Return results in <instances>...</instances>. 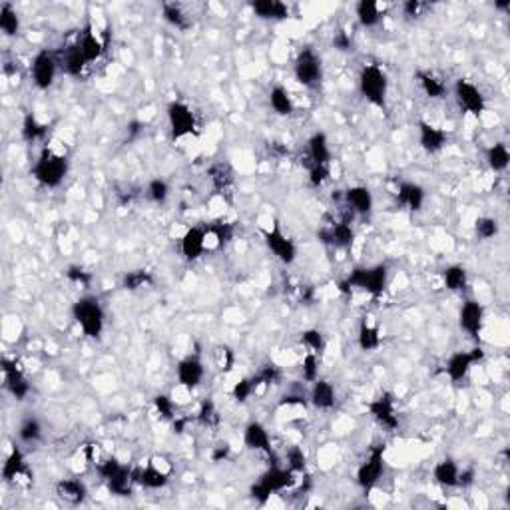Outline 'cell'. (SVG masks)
Returning a JSON list of instances; mask_svg holds the SVG:
<instances>
[{"label": "cell", "instance_id": "obj_2", "mask_svg": "<svg viewBox=\"0 0 510 510\" xmlns=\"http://www.w3.org/2000/svg\"><path fill=\"white\" fill-rule=\"evenodd\" d=\"M72 317L78 323V327L86 337L100 339L104 327H106V313L102 307V301L96 295H84L80 299L74 301Z\"/></svg>", "mask_w": 510, "mask_h": 510}, {"label": "cell", "instance_id": "obj_23", "mask_svg": "<svg viewBox=\"0 0 510 510\" xmlns=\"http://www.w3.org/2000/svg\"><path fill=\"white\" fill-rule=\"evenodd\" d=\"M309 403L319 410H331L337 403V391L333 387V383L327 379L313 381L309 393Z\"/></svg>", "mask_w": 510, "mask_h": 510}, {"label": "cell", "instance_id": "obj_13", "mask_svg": "<svg viewBox=\"0 0 510 510\" xmlns=\"http://www.w3.org/2000/svg\"><path fill=\"white\" fill-rule=\"evenodd\" d=\"M32 82L38 90H48L58 74V60L51 51H41L32 58Z\"/></svg>", "mask_w": 510, "mask_h": 510}, {"label": "cell", "instance_id": "obj_63", "mask_svg": "<svg viewBox=\"0 0 510 510\" xmlns=\"http://www.w3.org/2000/svg\"><path fill=\"white\" fill-rule=\"evenodd\" d=\"M494 9L502 12L510 11V0H499V2H494Z\"/></svg>", "mask_w": 510, "mask_h": 510}, {"label": "cell", "instance_id": "obj_42", "mask_svg": "<svg viewBox=\"0 0 510 510\" xmlns=\"http://www.w3.org/2000/svg\"><path fill=\"white\" fill-rule=\"evenodd\" d=\"M299 341L301 345L309 353H315V355H323V351L327 347V341H325V335L321 333L319 329H303L299 333Z\"/></svg>", "mask_w": 510, "mask_h": 510}, {"label": "cell", "instance_id": "obj_32", "mask_svg": "<svg viewBox=\"0 0 510 510\" xmlns=\"http://www.w3.org/2000/svg\"><path fill=\"white\" fill-rule=\"evenodd\" d=\"M383 343V337H381V329L377 325H373L367 319L361 321L359 325V333H357V345L363 353H373L377 351Z\"/></svg>", "mask_w": 510, "mask_h": 510}, {"label": "cell", "instance_id": "obj_30", "mask_svg": "<svg viewBox=\"0 0 510 510\" xmlns=\"http://www.w3.org/2000/svg\"><path fill=\"white\" fill-rule=\"evenodd\" d=\"M78 46H80L82 54L86 56L88 64H90V62H96L102 54H104V44H102L100 38L96 36V32H94L90 24H86V28L80 32Z\"/></svg>", "mask_w": 510, "mask_h": 510}, {"label": "cell", "instance_id": "obj_10", "mask_svg": "<svg viewBox=\"0 0 510 510\" xmlns=\"http://www.w3.org/2000/svg\"><path fill=\"white\" fill-rule=\"evenodd\" d=\"M480 361H484V349L482 347H474V349L470 351H457L447 361L445 373H447V377L452 383H460V381H464L469 377L470 369L477 363H480Z\"/></svg>", "mask_w": 510, "mask_h": 510}, {"label": "cell", "instance_id": "obj_18", "mask_svg": "<svg viewBox=\"0 0 510 510\" xmlns=\"http://www.w3.org/2000/svg\"><path fill=\"white\" fill-rule=\"evenodd\" d=\"M208 245V230L200 228V225H191L184 231L180 240V251L181 257L186 261H198L203 255Z\"/></svg>", "mask_w": 510, "mask_h": 510}, {"label": "cell", "instance_id": "obj_59", "mask_svg": "<svg viewBox=\"0 0 510 510\" xmlns=\"http://www.w3.org/2000/svg\"><path fill=\"white\" fill-rule=\"evenodd\" d=\"M474 477L477 472L474 469H460V477H459V489H467L474 482Z\"/></svg>", "mask_w": 510, "mask_h": 510}, {"label": "cell", "instance_id": "obj_43", "mask_svg": "<svg viewBox=\"0 0 510 510\" xmlns=\"http://www.w3.org/2000/svg\"><path fill=\"white\" fill-rule=\"evenodd\" d=\"M18 439L26 445H34L42 439V425L41 420L28 417L26 420H22V425L18 427Z\"/></svg>", "mask_w": 510, "mask_h": 510}, {"label": "cell", "instance_id": "obj_36", "mask_svg": "<svg viewBox=\"0 0 510 510\" xmlns=\"http://www.w3.org/2000/svg\"><path fill=\"white\" fill-rule=\"evenodd\" d=\"M355 16L363 28H373L381 22V4L375 0H361L355 4Z\"/></svg>", "mask_w": 510, "mask_h": 510}, {"label": "cell", "instance_id": "obj_19", "mask_svg": "<svg viewBox=\"0 0 510 510\" xmlns=\"http://www.w3.org/2000/svg\"><path fill=\"white\" fill-rule=\"evenodd\" d=\"M460 329L472 339H479L480 331L484 327V307L477 299H467L462 303L459 313Z\"/></svg>", "mask_w": 510, "mask_h": 510}, {"label": "cell", "instance_id": "obj_24", "mask_svg": "<svg viewBox=\"0 0 510 510\" xmlns=\"http://www.w3.org/2000/svg\"><path fill=\"white\" fill-rule=\"evenodd\" d=\"M250 9L261 21H287L291 14L289 6L281 0H253Z\"/></svg>", "mask_w": 510, "mask_h": 510}, {"label": "cell", "instance_id": "obj_35", "mask_svg": "<svg viewBox=\"0 0 510 510\" xmlns=\"http://www.w3.org/2000/svg\"><path fill=\"white\" fill-rule=\"evenodd\" d=\"M270 106L277 116H291L295 110V104H293L289 90L281 84H275L270 90Z\"/></svg>", "mask_w": 510, "mask_h": 510}, {"label": "cell", "instance_id": "obj_62", "mask_svg": "<svg viewBox=\"0 0 510 510\" xmlns=\"http://www.w3.org/2000/svg\"><path fill=\"white\" fill-rule=\"evenodd\" d=\"M126 128H128V134H130V138H136V136H138V134L142 132V128H144V124H142V122H138V120H134V122H130V124H128Z\"/></svg>", "mask_w": 510, "mask_h": 510}, {"label": "cell", "instance_id": "obj_45", "mask_svg": "<svg viewBox=\"0 0 510 510\" xmlns=\"http://www.w3.org/2000/svg\"><path fill=\"white\" fill-rule=\"evenodd\" d=\"M500 231V225H499V220H494V218H489V216H482L479 220L474 221V233H477V238L482 241H489L492 238H496Z\"/></svg>", "mask_w": 510, "mask_h": 510}, {"label": "cell", "instance_id": "obj_14", "mask_svg": "<svg viewBox=\"0 0 510 510\" xmlns=\"http://www.w3.org/2000/svg\"><path fill=\"white\" fill-rule=\"evenodd\" d=\"M0 365H2V375H4V389L11 393L12 399H26L31 395V383L26 379L24 371L18 367V363L4 357Z\"/></svg>", "mask_w": 510, "mask_h": 510}, {"label": "cell", "instance_id": "obj_39", "mask_svg": "<svg viewBox=\"0 0 510 510\" xmlns=\"http://www.w3.org/2000/svg\"><path fill=\"white\" fill-rule=\"evenodd\" d=\"M0 32L9 38L18 36L21 32V16L11 2H2L0 6Z\"/></svg>", "mask_w": 510, "mask_h": 510}, {"label": "cell", "instance_id": "obj_58", "mask_svg": "<svg viewBox=\"0 0 510 510\" xmlns=\"http://www.w3.org/2000/svg\"><path fill=\"white\" fill-rule=\"evenodd\" d=\"M218 353L221 355V361H220V367L221 371H231L233 367V353H231L230 347H218Z\"/></svg>", "mask_w": 510, "mask_h": 510}, {"label": "cell", "instance_id": "obj_6", "mask_svg": "<svg viewBox=\"0 0 510 510\" xmlns=\"http://www.w3.org/2000/svg\"><path fill=\"white\" fill-rule=\"evenodd\" d=\"M293 76L305 88H315L323 80V60L311 46H305L293 62Z\"/></svg>", "mask_w": 510, "mask_h": 510}, {"label": "cell", "instance_id": "obj_57", "mask_svg": "<svg viewBox=\"0 0 510 510\" xmlns=\"http://www.w3.org/2000/svg\"><path fill=\"white\" fill-rule=\"evenodd\" d=\"M425 11V4L420 2V0H407V2H403V14L407 16V18H417L420 16V12Z\"/></svg>", "mask_w": 510, "mask_h": 510}, {"label": "cell", "instance_id": "obj_21", "mask_svg": "<svg viewBox=\"0 0 510 510\" xmlns=\"http://www.w3.org/2000/svg\"><path fill=\"white\" fill-rule=\"evenodd\" d=\"M243 445L251 450L265 452L267 457H273V447H271V437L265 425L260 420H251L243 429Z\"/></svg>", "mask_w": 510, "mask_h": 510}, {"label": "cell", "instance_id": "obj_25", "mask_svg": "<svg viewBox=\"0 0 510 510\" xmlns=\"http://www.w3.org/2000/svg\"><path fill=\"white\" fill-rule=\"evenodd\" d=\"M425 188L415 181H399L397 184V201L410 211H420L425 206Z\"/></svg>", "mask_w": 510, "mask_h": 510}, {"label": "cell", "instance_id": "obj_27", "mask_svg": "<svg viewBox=\"0 0 510 510\" xmlns=\"http://www.w3.org/2000/svg\"><path fill=\"white\" fill-rule=\"evenodd\" d=\"M460 467L452 459H442L432 469V479L442 489H459Z\"/></svg>", "mask_w": 510, "mask_h": 510}, {"label": "cell", "instance_id": "obj_37", "mask_svg": "<svg viewBox=\"0 0 510 510\" xmlns=\"http://www.w3.org/2000/svg\"><path fill=\"white\" fill-rule=\"evenodd\" d=\"M484 158H487L490 170L494 171V174H500V171H506V168H509L510 152L504 142H494L492 146L487 148Z\"/></svg>", "mask_w": 510, "mask_h": 510}, {"label": "cell", "instance_id": "obj_7", "mask_svg": "<svg viewBox=\"0 0 510 510\" xmlns=\"http://www.w3.org/2000/svg\"><path fill=\"white\" fill-rule=\"evenodd\" d=\"M168 114V124H170V134L174 140H181L193 136L198 132V122H196V114L191 110L186 102L171 100L166 108Z\"/></svg>", "mask_w": 510, "mask_h": 510}, {"label": "cell", "instance_id": "obj_52", "mask_svg": "<svg viewBox=\"0 0 510 510\" xmlns=\"http://www.w3.org/2000/svg\"><path fill=\"white\" fill-rule=\"evenodd\" d=\"M198 423L203 425V427H216L220 423V413L216 409V403L213 400H203L201 403L200 410H198Z\"/></svg>", "mask_w": 510, "mask_h": 510}, {"label": "cell", "instance_id": "obj_50", "mask_svg": "<svg viewBox=\"0 0 510 510\" xmlns=\"http://www.w3.org/2000/svg\"><path fill=\"white\" fill-rule=\"evenodd\" d=\"M233 233H235V230H233L231 223H213L211 228H208V238H213L218 248L228 245L233 240Z\"/></svg>", "mask_w": 510, "mask_h": 510}, {"label": "cell", "instance_id": "obj_11", "mask_svg": "<svg viewBox=\"0 0 510 510\" xmlns=\"http://www.w3.org/2000/svg\"><path fill=\"white\" fill-rule=\"evenodd\" d=\"M263 241H265L267 250H270L283 265L295 263V260H297V245H295V241L291 240L289 235L283 233V230H281L277 223H275L271 230L263 231Z\"/></svg>", "mask_w": 510, "mask_h": 510}, {"label": "cell", "instance_id": "obj_20", "mask_svg": "<svg viewBox=\"0 0 510 510\" xmlns=\"http://www.w3.org/2000/svg\"><path fill=\"white\" fill-rule=\"evenodd\" d=\"M417 130H419V146L420 150L425 152V154H439L445 146H447V142H449V136H447V132L439 128V126H435V124H430L427 120H419L417 124Z\"/></svg>", "mask_w": 510, "mask_h": 510}, {"label": "cell", "instance_id": "obj_48", "mask_svg": "<svg viewBox=\"0 0 510 510\" xmlns=\"http://www.w3.org/2000/svg\"><path fill=\"white\" fill-rule=\"evenodd\" d=\"M255 391H257L255 379L253 377H243V379H240L231 387V397H233L235 403H248Z\"/></svg>", "mask_w": 510, "mask_h": 510}, {"label": "cell", "instance_id": "obj_55", "mask_svg": "<svg viewBox=\"0 0 510 510\" xmlns=\"http://www.w3.org/2000/svg\"><path fill=\"white\" fill-rule=\"evenodd\" d=\"M331 178V166H319L311 164L309 166V184L311 188H321L325 181Z\"/></svg>", "mask_w": 510, "mask_h": 510}, {"label": "cell", "instance_id": "obj_61", "mask_svg": "<svg viewBox=\"0 0 510 510\" xmlns=\"http://www.w3.org/2000/svg\"><path fill=\"white\" fill-rule=\"evenodd\" d=\"M280 405L281 407H289V405H299V407H305L307 405V400H305V397L303 395H285L283 399L280 400Z\"/></svg>", "mask_w": 510, "mask_h": 510}, {"label": "cell", "instance_id": "obj_34", "mask_svg": "<svg viewBox=\"0 0 510 510\" xmlns=\"http://www.w3.org/2000/svg\"><path fill=\"white\" fill-rule=\"evenodd\" d=\"M442 283L452 293H462L469 287V271L464 270L462 265H459V263L449 265V267L442 270Z\"/></svg>", "mask_w": 510, "mask_h": 510}, {"label": "cell", "instance_id": "obj_33", "mask_svg": "<svg viewBox=\"0 0 510 510\" xmlns=\"http://www.w3.org/2000/svg\"><path fill=\"white\" fill-rule=\"evenodd\" d=\"M86 66H88V60H86V56L82 54L78 42L68 46L66 52H64V60H62L64 72H66L68 76H72V78H80L84 70H86Z\"/></svg>", "mask_w": 510, "mask_h": 510}, {"label": "cell", "instance_id": "obj_12", "mask_svg": "<svg viewBox=\"0 0 510 510\" xmlns=\"http://www.w3.org/2000/svg\"><path fill=\"white\" fill-rule=\"evenodd\" d=\"M369 415L379 423L383 429L395 430L399 429V410H397V400L393 397V393H381L377 399L369 403Z\"/></svg>", "mask_w": 510, "mask_h": 510}, {"label": "cell", "instance_id": "obj_9", "mask_svg": "<svg viewBox=\"0 0 510 510\" xmlns=\"http://www.w3.org/2000/svg\"><path fill=\"white\" fill-rule=\"evenodd\" d=\"M452 92H455V100L459 104V108L464 114H470L474 118H479V116L484 114V110H487V98H484V94L480 92L477 84L460 78V80L455 82Z\"/></svg>", "mask_w": 510, "mask_h": 510}, {"label": "cell", "instance_id": "obj_53", "mask_svg": "<svg viewBox=\"0 0 510 510\" xmlns=\"http://www.w3.org/2000/svg\"><path fill=\"white\" fill-rule=\"evenodd\" d=\"M66 280L74 283V285H80V287H90L92 281H94V275L90 271L84 270L80 265H70L66 270Z\"/></svg>", "mask_w": 510, "mask_h": 510}, {"label": "cell", "instance_id": "obj_22", "mask_svg": "<svg viewBox=\"0 0 510 510\" xmlns=\"http://www.w3.org/2000/svg\"><path fill=\"white\" fill-rule=\"evenodd\" d=\"M343 198H345V203L357 216H369L371 211H373V206H375L373 191L367 186H351V188L343 191Z\"/></svg>", "mask_w": 510, "mask_h": 510}, {"label": "cell", "instance_id": "obj_60", "mask_svg": "<svg viewBox=\"0 0 510 510\" xmlns=\"http://www.w3.org/2000/svg\"><path fill=\"white\" fill-rule=\"evenodd\" d=\"M230 445L228 442H223V445H218L216 447V450L211 452V459H213V462H221V460H225L228 457H230Z\"/></svg>", "mask_w": 510, "mask_h": 510}, {"label": "cell", "instance_id": "obj_41", "mask_svg": "<svg viewBox=\"0 0 510 510\" xmlns=\"http://www.w3.org/2000/svg\"><path fill=\"white\" fill-rule=\"evenodd\" d=\"M154 285V275L148 270H132L124 273L122 277V287L126 291H140L144 287Z\"/></svg>", "mask_w": 510, "mask_h": 510}, {"label": "cell", "instance_id": "obj_8", "mask_svg": "<svg viewBox=\"0 0 510 510\" xmlns=\"http://www.w3.org/2000/svg\"><path fill=\"white\" fill-rule=\"evenodd\" d=\"M383 472H385V445H377L369 450L367 459L359 464L355 480H357L359 489L369 492L377 487Z\"/></svg>", "mask_w": 510, "mask_h": 510}, {"label": "cell", "instance_id": "obj_38", "mask_svg": "<svg viewBox=\"0 0 510 510\" xmlns=\"http://www.w3.org/2000/svg\"><path fill=\"white\" fill-rule=\"evenodd\" d=\"M161 18L168 22L171 28H176V31L186 32L191 26L190 16H188L180 4H176V2H166V4L161 6Z\"/></svg>", "mask_w": 510, "mask_h": 510}, {"label": "cell", "instance_id": "obj_4", "mask_svg": "<svg viewBox=\"0 0 510 510\" xmlns=\"http://www.w3.org/2000/svg\"><path fill=\"white\" fill-rule=\"evenodd\" d=\"M68 168H70L68 158L46 146V148H42L38 160L34 161L31 174L32 178L44 188H58L62 181L66 180Z\"/></svg>", "mask_w": 510, "mask_h": 510}, {"label": "cell", "instance_id": "obj_56", "mask_svg": "<svg viewBox=\"0 0 510 510\" xmlns=\"http://www.w3.org/2000/svg\"><path fill=\"white\" fill-rule=\"evenodd\" d=\"M333 48H337L339 52H349L353 51V38L347 31H337L333 34Z\"/></svg>", "mask_w": 510, "mask_h": 510}, {"label": "cell", "instance_id": "obj_44", "mask_svg": "<svg viewBox=\"0 0 510 510\" xmlns=\"http://www.w3.org/2000/svg\"><path fill=\"white\" fill-rule=\"evenodd\" d=\"M146 193H148L150 201L158 203V206H164L166 201L170 200V184L166 180H161V178H154V180H150V184H148Z\"/></svg>", "mask_w": 510, "mask_h": 510}, {"label": "cell", "instance_id": "obj_28", "mask_svg": "<svg viewBox=\"0 0 510 510\" xmlns=\"http://www.w3.org/2000/svg\"><path fill=\"white\" fill-rule=\"evenodd\" d=\"M22 474H28L24 452H22L21 447H12L6 460L2 462V480L4 482H12V480H16Z\"/></svg>", "mask_w": 510, "mask_h": 510}, {"label": "cell", "instance_id": "obj_40", "mask_svg": "<svg viewBox=\"0 0 510 510\" xmlns=\"http://www.w3.org/2000/svg\"><path fill=\"white\" fill-rule=\"evenodd\" d=\"M21 136L22 140L28 142V144H34V142L44 140L48 136V126L42 124L34 114H26L24 120H22V128H21Z\"/></svg>", "mask_w": 510, "mask_h": 510}, {"label": "cell", "instance_id": "obj_26", "mask_svg": "<svg viewBox=\"0 0 510 510\" xmlns=\"http://www.w3.org/2000/svg\"><path fill=\"white\" fill-rule=\"evenodd\" d=\"M307 156H309V166L311 164H319V166H331V146L329 138L325 132H315L311 134L309 140H307Z\"/></svg>", "mask_w": 510, "mask_h": 510}, {"label": "cell", "instance_id": "obj_49", "mask_svg": "<svg viewBox=\"0 0 510 510\" xmlns=\"http://www.w3.org/2000/svg\"><path fill=\"white\" fill-rule=\"evenodd\" d=\"M301 377L307 383L319 379V355L315 353H305V357L301 361Z\"/></svg>", "mask_w": 510, "mask_h": 510}, {"label": "cell", "instance_id": "obj_15", "mask_svg": "<svg viewBox=\"0 0 510 510\" xmlns=\"http://www.w3.org/2000/svg\"><path fill=\"white\" fill-rule=\"evenodd\" d=\"M176 375H178L180 387H184L186 391H193L200 387L201 381L206 377V365H203V361L198 353H191L178 363Z\"/></svg>", "mask_w": 510, "mask_h": 510}, {"label": "cell", "instance_id": "obj_17", "mask_svg": "<svg viewBox=\"0 0 510 510\" xmlns=\"http://www.w3.org/2000/svg\"><path fill=\"white\" fill-rule=\"evenodd\" d=\"M317 240L325 245L337 248V250H347L355 241V230L351 225V221H337L333 225H327L323 230L317 231Z\"/></svg>", "mask_w": 510, "mask_h": 510}, {"label": "cell", "instance_id": "obj_5", "mask_svg": "<svg viewBox=\"0 0 510 510\" xmlns=\"http://www.w3.org/2000/svg\"><path fill=\"white\" fill-rule=\"evenodd\" d=\"M359 92L365 100L375 108L387 106V94H389V78L387 72L379 64H367L359 72Z\"/></svg>", "mask_w": 510, "mask_h": 510}, {"label": "cell", "instance_id": "obj_29", "mask_svg": "<svg viewBox=\"0 0 510 510\" xmlns=\"http://www.w3.org/2000/svg\"><path fill=\"white\" fill-rule=\"evenodd\" d=\"M56 494L70 504H82L88 496V489L80 479H62L56 484Z\"/></svg>", "mask_w": 510, "mask_h": 510}, {"label": "cell", "instance_id": "obj_16", "mask_svg": "<svg viewBox=\"0 0 510 510\" xmlns=\"http://www.w3.org/2000/svg\"><path fill=\"white\" fill-rule=\"evenodd\" d=\"M134 480L142 489L160 490L170 482V470L160 467V459H152L146 467L134 469Z\"/></svg>", "mask_w": 510, "mask_h": 510}, {"label": "cell", "instance_id": "obj_31", "mask_svg": "<svg viewBox=\"0 0 510 510\" xmlns=\"http://www.w3.org/2000/svg\"><path fill=\"white\" fill-rule=\"evenodd\" d=\"M415 78L419 82L420 90L425 92V96L430 100H439L447 94V84L430 70H419L415 74Z\"/></svg>", "mask_w": 510, "mask_h": 510}, {"label": "cell", "instance_id": "obj_46", "mask_svg": "<svg viewBox=\"0 0 510 510\" xmlns=\"http://www.w3.org/2000/svg\"><path fill=\"white\" fill-rule=\"evenodd\" d=\"M210 180L216 190H225L233 181V171L228 164H216L210 168Z\"/></svg>", "mask_w": 510, "mask_h": 510}, {"label": "cell", "instance_id": "obj_54", "mask_svg": "<svg viewBox=\"0 0 510 510\" xmlns=\"http://www.w3.org/2000/svg\"><path fill=\"white\" fill-rule=\"evenodd\" d=\"M287 469H291L293 472H305L307 469V457L305 452L299 447H293V449L287 450Z\"/></svg>", "mask_w": 510, "mask_h": 510}, {"label": "cell", "instance_id": "obj_3", "mask_svg": "<svg viewBox=\"0 0 510 510\" xmlns=\"http://www.w3.org/2000/svg\"><path fill=\"white\" fill-rule=\"evenodd\" d=\"M295 484H297V472H293V470L287 469V467L283 469V467L273 464L271 469H267L261 474V479L257 480L255 484H251L250 494L251 499L263 506V504L270 502L273 494L283 492V490L287 489H293Z\"/></svg>", "mask_w": 510, "mask_h": 510}, {"label": "cell", "instance_id": "obj_1", "mask_svg": "<svg viewBox=\"0 0 510 510\" xmlns=\"http://www.w3.org/2000/svg\"><path fill=\"white\" fill-rule=\"evenodd\" d=\"M389 283V267L385 263L371 267H355L349 275L339 283L341 293L365 291L371 297H381Z\"/></svg>", "mask_w": 510, "mask_h": 510}, {"label": "cell", "instance_id": "obj_51", "mask_svg": "<svg viewBox=\"0 0 510 510\" xmlns=\"http://www.w3.org/2000/svg\"><path fill=\"white\" fill-rule=\"evenodd\" d=\"M253 379H255V385H257V389L260 387H271V385H277L281 379V371L277 365H273V363H270V365H265L263 369L257 373V375H253Z\"/></svg>", "mask_w": 510, "mask_h": 510}, {"label": "cell", "instance_id": "obj_47", "mask_svg": "<svg viewBox=\"0 0 510 510\" xmlns=\"http://www.w3.org/2000/svg\"><path fill=\"white\" fill-rule=\"evenodd\" d=\"M154 407H156V413H158V417L164 420H174L178 415H176V400L171 399L170 395H166V393H158L156 397H154Z\"/></svg>", "mask_w": 510, "mask_h": 510}]
</instances>
